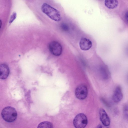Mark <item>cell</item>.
<instances>
[{"instance_id": "cell-16", "label": "cell", "mask_w": 128, "mask_h": 128, "mask_svg": "<svg viewBox=\"0 0 128 128\" xmlns=\"http://www.w3.org/2000/svg\"><path fill=\"white\" fill-rule=\"evenodd\" d=\"M125 18L126 20V21L127 22H128V11L126 12L125 13Z\"/></svg>"}, {"instance_id": "cell-2", "label": "cell", "mask_w": 128, "mask_h": 128, "mask_svg": "<svg viewBox=\"0 0 128 128\" xmlns=\"http://www.w3.org/2000/svg\"><path fill=\"white\" fill-rule=\"evenodd\" d=\"M3 119L8 122H12L16 119L17 113L15 109L12 107L8 106L4 108L1 112Z\"/></svg>"}, {"instance_id": "cell-3", "label": "cell", "mask_w": 128, "mask_h": 128, "mask_svg": "<svg viewBox=\"0 0 128 128\" xmlns=\"http://www.w3.org/2000/svg\"><path fill=\"white\" fill-rule=\"evenodd\" d=\"M88 119L86 116L83 113L77 114L73 120V124L76 128H84L88 124Z\"/></svg>"}, {"instance_id": "cell-18", "label": "cell", "mask_w": 128, "mask_h": 128, "mask_svg": "<svg viewBox=\"0 0 128 128\" xmlns=\"http://www.w3.org/2000/svg\"><path fill=\"white\" fill-rule=\"evenodd\" d=\"M2 22L1 20L0 19V29L1 28L2 25Z\"/></svg>"}, {"instance_id": "cell-10", "label": "cell", "mask_w": 128, "mask_h": 128, "mask_svg": "<svg viewBox=\"0 0 128 128\" xmlns=\"http://www.w3.org/2000/svg\"><path fill=\"white\" fill-rule=\"evenodd\" d=\"M118 2L116 0H105L104 4L108 8L113 9L116 8L118 5Z\"/></svg>"}, {"instance_id": "cell-5", "label": "cell", "mask_w": 128, "mask_h": 128, "mask_svg": "<svg viewBox=\"0 0 128 128\" xmlns=\"http://www.w3.org/2000/svg\"><path fill=\"white\" fill-rule=\"evenodd\" d=\"M88 94L87 88L86 86L84 85H80L76 89L75 95L76 98L78 99H84L86 97Z\"/></svg>"}, {"instance_id": "cell-6", "label": "cell", "mask_w": 128, "mask_h": 128, "mask_svg": "<svg viewBox=\"0 0 128 128\" xmlns=\"http://www.w3.org/2000/svg\"><path fill=\"white\" fill-rule=\"evenodd\" d=\"M100 120L104 126H109L110 123V120L108 115L104 110L100 108L99 110Z\"/></svg>"}, {"instance_id": "cell-13", "label": "cell", "mask_w": 128, "mask_h": 128, "mask_svg": "<svg viewBox=\"0 0 128 128\" xmlns=\"http://www.w3.org/2000/svg\"><path fill=\"white\" fill-rule=\"evenodd\" d=\"M16 13L15 12H14L11 15L9 23H11L15 20L16 17Z\"/></svg>"}, {"instance_id": "cell-17", "label": "cell", "mask_w": 128, "mask_h": 128, "mask_svg": "<svg viewBox=\"0 0 128 128\" xmlns=\"http://www.w3.org/2000/svg\"><path fill=\"white\" fill-rule=\"evenodd\" d=\"M95 128H103L101 125L99 124Z\"/></svg>"}, {"instance_id": "cell-8", "label": "cell", "mask_w": 128, "mask_h": 128, "mask_svg": "<svg viewBox=\"0 0 128 128\" xmlns=\"http://www.w3.org/2000/svg\"><path fill=\"white\" fill-rule=\"evenodd\" d=\"M10 73V70L8 66L6 64H0V79H5L8 76Z\"/></svg>"}, {"instance_id": "cell-14", "label": "cell", "mask_w": 128, "mask_h": 128, "mask_svg": "<svg viewBox=\"0 0 128 128\" xmlns=\"http://www.w3.org/2000/svg\"><path fill=\"white\" fill-rule=\"evenodd\" d=\"M61 28L62 30L64 31H66L68 30V27L66 24L64 23L62 24Z\"/></svg>"}, {"instance_id": "cell-1", "label": "cell", "mask_w": 128, "mask_h": 128, "mask_svg": "<svg viewBox=\"0 0 128 128\" xmlns=\"http://www.w3.org/2000/svg\"><path fill=\"white\" fill-rule=\"evenodd\" d=\"M42 12L52 20L56 22L60 21L61 16L60 12L57 10L46 3L42 5Z\"/></svg>"}, {"instance_id": "cell-4", "label": "cell", "mask_w": 128, "mask_h": 128, "mask_svg": "<svg viewBox=\"0 0 128 128\" xmlns=\"http://www.w3.org/2000/svg\"><path fill=\"white\" fill-rule=\"evenodd\" d=\"M49 49L50 52L56 56L60 55L62 51V47L60 44L56 41H52L50 43Z\"/></svg>"}, {"instance_id": "cell-7", "label": "cell", "mask_w": 128, "mask_h": 128, "mask_svg": "<svg viewBox=\"0 0 128 128\" xmlns=\"http://www.w3.org/2000/svg\"><path fill=\"white\" fill-rule=\"evenodd\" d=\"M80 47L83 50H87L92 47V43L89 39L85 38H82L79 43Z\"/></svg>"}, {"instance_id": "cell-11", "label": "cell", "mask_w": 128, "mask_h": 128, "mask_svg": "<svg viewBox=\"0 0 128 128\" xmlns=\"http://www.w3.org/2000/svg\"><path fill=\"white\" fill-rule=\"evenodd\" d=\"M52 124L48 121H44L40 123L37 128H53Z\"/></svg>"}, {"instance_id": "cell-9", "label": "cell", "mask_w": 128, "mask_h": 128, "mask_svg": "<svg viewBox=\"0 0 128 128\" xmlns=\"http://www.w3.org/2000/svg\"><path fill=\"white\" fill-rule=\"evenodd\" d=\"M123 98V94L121 88L120 86L117 87L112 96L113 100L115 102H118L120 101Z\"/></svg>"}, {"instance_id": "cell-15", "label": "cell", "mask_w": 128, "mask_h": 128, "mask_svg": "<svg viewBox=\"0 0 128 128\" xmlns=\"http://www.w3.org/2000/svg\"><path fill=\"white\" fill-rule=\"evenodd\" d=\"M128 106H126L124 108V113L126 116L128 117Z\"/></svg>"}, {"instance_id": "cell-12", "label": "cell", "mask_w": 128, "mask_h": 128, "mask_svg": "<svg viewBox=\"0 0 128 128\" xmlns=\"http://www.w3.org/2000/svg\"><path fill=\"white\" fill-rule=\"evenodd\" d=\"M100 70L102 75L104 78H108V72L106 68L104 66H102L101 67Z\"/></svg>"}]
</instances>
